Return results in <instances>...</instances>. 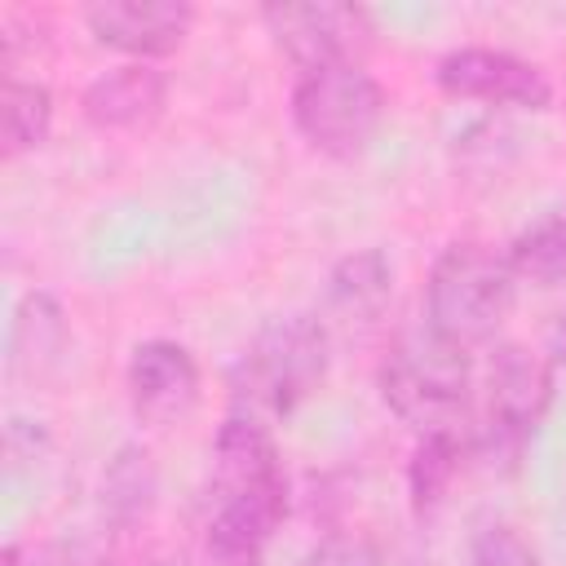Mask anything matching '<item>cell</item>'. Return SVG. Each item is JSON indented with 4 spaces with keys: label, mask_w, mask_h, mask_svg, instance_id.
<instances>
[{
    "label": "cell",
    "mask_w": 566,
    "mask_h": 566,
    "mask_svg": "<svg viewBox=\"0 0 566 566\" xmlns=\"http://www.w3.org/2000/svg\"><path fill=\"white\" fill-rule=\"evenodd\" d=\"M287 513V473L265 420L226 416L208 464V553L256 557Z\"/></svg>",
    "instance_id": "6da1fadb"
},
{
    "label": "cell",
    "mask_w": 566,
    "mask_h": 566,
    "mask_svg": "<svg viewBox=\"0 0 566 566\" xmlns=\"http://www.w3.org/2000/svg\"><path fill=\"white\" fill-rule=\"evenodd\" d=\"M517 301V274L509 265V252H495L486 243H451L429 270L424 283V323L447 336L460 349L486 345Z\"/></svg>",
    "instance_id": "7a4b0ae2"
},
{
    "label": "cell",
    "mask_w": 566,
    "mask_h": 566,
    "mask_svg": "<svg viewBox=\"0 0 566 566\" xmlns=\"http://www.w3.org/2000/svg\"><path fill=\"white\" fill-rule=\"evenodd\" d=\"M327 371V327L310 314L265 323L234 363V416L274 420L305 402Z\"/></svg>",
    "instance_id": "3957f363"
},
{
    "label": "cell",
    "mask_w": 566,
    "mask_h": 566,
    "mask_svg": "<svg viewBox=\"0 0 566 566\" xmlns=\"http://www.w3.org/2000/svg\"><path fill=\"white\" fill-rule=\"evenodd\" d=\"M473 363L469 349L438 336L429 323L402 332L380 363V394L398 420L416 433H460V416L469 402Z\"/></svg>",
    "instance_id": "277c9868"
},
{
    "label": "cell",
    "mask_w": 566,
    "mask_h": 566,
    "mask_svg": "<svg viewBox=\"0 0 566 566\" xmlns=\"http://www.w3.org/2000/svg\"><path fill=\"white\" fill-rule=\"evenodd\" d=\"M385 88L363 62H340L323 71H305L292 88V124L296 133L336 159H354L367 150L385 119Z\"/></svg>",
    "instance_id": "5b68a950"
},
{
    "label": "cell",
    "mask_w": 566,
    "mask_h": 566,
    "mask_svg": "<svg viewBox=\"0 0 566 566\" xmlns=\"http://www.w3.org/2000/svg\"><path fill=\"white\" fill-rule=\"evenodd\" d=\"M265 31L274 35V44L305 71H323V66H340V62H358V53L371 44V13L358 4H265L261 9Z\"/></svg>",
    "instance_id": "8992f818"
},
{
    "label": "cell",
    "mask_w": 566,
    "mask_h": 566,
    "mask_svg": "<svg viewBox=\"0 0 566 566\" xmlns=\"http://www.w3.org/2000/svg\"><path fill=\"white\" fill-rule=\"evenodd\" d=\"M438 88L460 102H486V106H517V111H548L553 106V84L548 75L509 53V49H486V44H460L438 57L433 71Z\"/></svg>",
    "instance_id": "52a82bcc"
},
{
    "label": "cell",
    "mask_w": 566,
    "mask_h": 566,
    "mask_svg": "<svg viewBox=\"0 0 566 566\" xmlns=\"http://www.w3.org/2000/svg\"><path fill=\"white\" fill-rule=\"evenodd\" d=\"M553 402V363L531 345H495L486 363V416L491 433L513 442L531 433Z\"/></svg>",
    "instance_id": "ba28073f"
},
{
    "label": "cell",
    "mask_w": 566,
    "mask_h": 566,
    "mask_svg": "<svg viewBox=\"0 0 566 566\" xmlns=\"http://www.w3.org/2000/svg\"><path fill=\"white\" fill-rule=\"evenodd\" d=\"M84 22L97 44L128 53L133 62L168 57L190 35L195 9L177 0H102L84 9Z\"/></svg>",
    "instance_id": "9c48e42d"
},
{
    "label": "cell",
    "mask_w": 566,
    "mask_h": 566,
    "mask_svg": "<svg viewBox=\"0 0 566 566\" xmlns=\"http://www.w3.org/2000/svg\"><path fill=\"white\" fill-rule=\"evenodd\" d=\"M128 402L146 424H177L199 402V363L177 340H142L128 358Z\"/></svg>",
    "instance_id": "30bf717a"
},
{
    "label": "cell",
    "mask_w": 566,
    "mask_h": 566,
    "mask_svg": "<svg viewBox=\"0 0 566 566\" xmlns=\"http://www.w3.org/2000/svg\"><path fill=\"white\" fill-rule=\"evenodd\" d=\"M168 102V75L150 62H124L88 80L80 93V111L102 133H133L159 119Z\"/></svg>",
    "instance_id": "8fae6325"
},
{
    "label": "cell",
    "mask_w": 566,
    "mask_h": 566,
    "mask_svg": "<svg viewBox=\"0 0 566 566\" xmlns=\"http://www.w3.org/2000/svg\"><path fill=\"white\" fill-rule=\"evenodd\" d=\"M394 296V265L380 248H363L349 252L332 265L327 287H323V327L332 336V327H371L385 305Z\"/></svg>",
    "instance_id": "7c38bea8"
},
{
    "label": "cell",
    "mask_w": 566,
    "mask_h": 566,
    "mask_svg": "<svg viewBox=\"0 0 566 566\" xmlns=\"http://www.w3.org/2000/svg\"><path fill=\"white\" fill-rule=\"evenodd\" d=\"M66 349V314L49 292H31L13 310L9 327V371L44 376Z\"/></svg>",
    "instance_id": "4fadbf2b"
},
{
    "label": "cell",
    "mask_w": 566,
    "mask_h": 566,
    "mask_svg": "<svg viewBox=\"0 0 566 566\" xmlns=\"http://www.w3.org/2000/svg\"><path fill=\"white\" fill-rule=\"evenodd\" d=\"M509 265L517 283L531 287H562L566 283V208L531 221L509 243Z\"/></svg>",
    "instance_id": "5bb4252c"
},
{
    "label": "cell",
    "mask_w": 566,
    "mask_h": 566,
    "mask_svg": "<svg viewBox=\"0 0 566 566\" xmlns=\"http://www.w3.org/2000/svg\"><path fill=\"white\" fill-rule=\"evenodd\" d=\"M4 159H18L35 146H44L53 128V93L40 80L4 75Z\"/></svg>",
    "instance_id": "9a60e30c"
},
{
    "label": "cell",
    "mask_w": 566,
    "mask_h": 566,
    "mask_svg": "<svg viewBox=\"0 0 566 566\" xmlns=\"http://www.w3.org/2000/svg\"><path fill=\"white\" fill-rule=\"evenodd\" d=\"M460 460H464V433H420L416 438V451H411V464H407V482H411V500L416 509H433L451 478L460 473Z\"/></svg>",
    "instance_id": "2e32d148"
},
{
    "label": "cell",
    "mask_w": 566,
    "mask_h": 566,
    "mask_svg": "<svg viewBox=\"0 0 566 566\" xmlns=\"http://www.w3.org/2000/svg\"><path fill=\"white\" fill-rule=\"evenodd\" d=\"M102 504L111 509V517L119 522H133L150 509V495H155V469H150V455L137 451V447H124L115 455V464L106 469V486H102Z\"/></svg>",
    "instance_id": "e0dca14e"
},
{
    "label": "cell",
    "mask_w": 566,
    "mask_h": 566,
    "mask_svg": "<svg viewBox=\"0 0 566 566\" xmlns=\"http://www.w3.org/2000/svg\"><path fill=\"white\" fill-rule=\"evenodd\" d=\"M0 566H111V557L88 539H44V544H9Z\"/></svg>",
    "instance_id": "ac0fdd59"
},
{
    "label": "cell",
    "mask_w": 566,
    "mask_h": 566,
    "mask_svg": "<svg viewBox=\"0 0 566 566\" xmlns=\"http://www.w3.org/2000/svg\"><path fill=\"white\" fill-rule=\"evenodd\" d=\"M296 566H385V557H380V544L371 535L345 531V535L318 539Z\"/></svg>",
    "instance_id": "d6986e66"
},
{
    "label": "cell",
    "mask_w": 566,
    "mask_h": 566,
    "mask_svg": "<svg viewBox=\"0 0 566 566\" xmlns=\"http://www.w3.org/2000/svg\"><path fill=\"white\" fill-rule=\"evenodd\" d=\"M469 566H539V557L513 526H486L469 544Z\"/></svg>",
    "instance_id": "ffe728a7"
},
{
    "label": "cell",
    "mask_w": 566,
    "mask_h": 566,
    "mask_svg": "<svg viewBox=\"0 0 566 566\" xmlns=\"http://www.w3.org/2000/svg\"><path fill=\"white\" fill-rule=\"evenodd\" d=\"M208 566H256V557H230V553H208Z\"/></svg>",
    "instance_id": "44dd1931"
},
{
    "label": "cell",
    "mask_w": 566,
    "mask_h": 566,
    "mask_svg": "<svg viewBox=\"0 0 566 566\" xmlns=\"http://www.w3.org/2000/svg\"><path fill=\"white\" fill-rule=\"evenodd\" d=\"M557 358H566V318H562V327H557Z\"/></svg>",
    "instance_id": "7402d4cb"
}]
</instances>
